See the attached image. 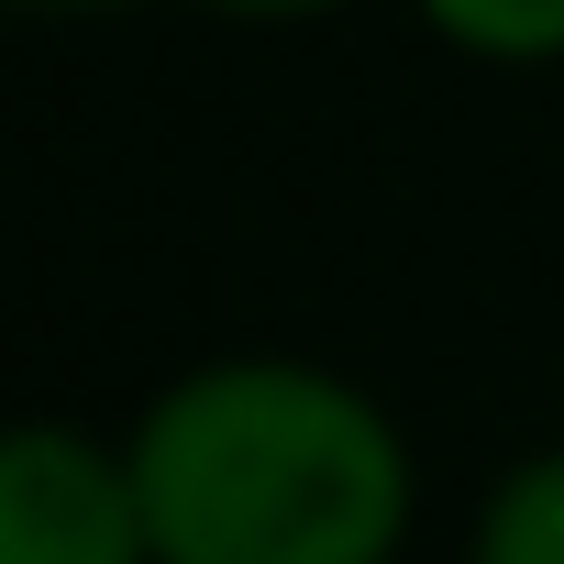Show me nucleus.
<instances>
[{
    "label": "nucleus",
    "instance_id": "423d86ee",
    "mask_svg": "<svg viewBox=\"0 0 564 564\" xmlns=\"http://www.w3.org/2000/svg\"><path fill=\"white\" fill-rule=\"evenodd\" d=\"M56 12H100V0H56Z\"/></svg>",
    "mask_w": 564,
    "mask_h": 564
},
{
    "label": "nucleus",
    "instance_id": "f03ea898",
    "mask_svg": "<svg viewBox=\"0 0 564 564\" xmlns=\"http://www.w3.org/2000/svg\"><path fill=\"white\" fill-rule=\"evenodd\" d=\"M0 564H155L133 465L89 432H0Z\"/></svg>",
    "mask_w": 564,
    "mask_h": 564
},
{
    "label": "nucleus",
    "instance_id": "f257e3e1",
    "mask_svg": "<svg viewBox=\"0 0 564 564\" xmlns=\"http://www.w3.org/2000/svg\"><path fill=\"white\" fill-rule=\"evenodd\" d=\"M122 465L155 564H388L410 531L399 432L322 366H199Z\"/></svg>",
    "mask_w": 564,
    "mask_h": 564
},
{
    "label": "nucleus",
    "instance_id": "7ed1b4c3",
    "mask_svg": "<svg viewBox=\"0 0 564 564\" xmlns=\"http://www.w3.org/2000/svg\"><path fill=\"white\" fill-rule=\"evenodd\" d=\"M476 564H564V454H531V465L487 498Z\"/></svg>",
    "mask_w": 564,
    "mask_h": 564
},
{
    "label": "nucleus",
    "instance_id": "39448f33",
    "mask_svg": "<svg viewBox=\"0 0 564 564\" xmlns=\"http://www.w3.org/2000/svg\"><path fill=\"white\" fill-rule=\"evenodd\" d=\"M221 12H322V0H221Z\"/></svg>",
    "mask_w": 564,
    "mask_h": 564
},
{
    "label": "nucleus",
    "instance_id": "20e7f679",
    "mask_svg": "<svg viewBox=\"0 0 564 564\" xmlns=\"http://www.w3.org/2000/svg\"><path fill=\"white\" fill-rule=\"evenodd\" d=\"M476 56H564V0H421Z\"/></svg>",
    "mask_w": 564,
    "mask_h": 564
}]
</instances>
